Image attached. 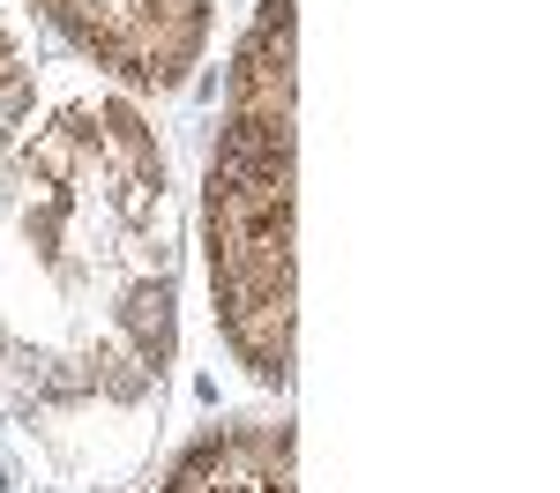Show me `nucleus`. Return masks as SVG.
Returning <instances> with one entry per match:
<instances>
[{"label":"nucleus","instance_id":"1","mask_svg":"<svg viewBox=\"0 0 560 493\" xmlns=\"http://www.w3.org/2000/svg\"><path fill=\"white\" fill-rule=\"evenodd\" d=\"M300 179V0H255L232 45L202 165V277L232 366L284 389L300 359V269L292 187Z\"/></svg>","mask_w":560,"mask_h":493},{"label":"nucleus","instance_id":"2","mask_svg":"<svg viewBox=\"0 0 560 493\" xmlns=\"http://www.w3.org/2000/svg\"><path fill=\"white\" fill-rule=\"evenodd\" d=\"M0 157L15 173L60 179V187H142V179H173L158 134L142 128V113H135L128 97L90 83L60 113L45 105L38 60H31L23 31L8 23V8H0ZM0 224H8V247H23V224H15V202L8 195H0ZM31 292H38V277H31ZM38 321H45V307H38ZM45 352H52V337H45Z\"/></svg>","mask_w":560,"mask_h":493},{"label":"nucleus","instance_id":"3","mask_svg":"<svg viewBox=\"0 0 560 493\" xmlns=\"http://www.w3.org/2000/svg\"><path fill=\"white\" fill-rule=\"evenodd\" d=\"M75 60L135 90H179L210 45L217 0H31Z\"/></svg>","mask_w":560,"mask_h":493},{"label":"nucleus","instance_id":"4","mask_svg":"<svg viewBox=\"0 0 560 493\" xmlns=\"http://www.w3.org/2000/svg\"><path fill=\"white\" fill-rule=\"evenodd\" d=\"M150 493H300V442L284 419L217 426L173 456V471Z\"/></svg>","mask_w":560,"mask_h":493}]
</instances>
